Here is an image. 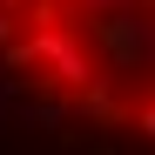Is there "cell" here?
Returning a JSON list of instances; mask_svg holds the SVG:
<instances>
[{"label":"cell","mask_w":155,"mask_h":155,"mask_svg":"<svg viewBox=\"0 0 155 155\" xmlns=\"http://www.w3.org/2000/svg\"><path fill=\"white\" fill-rule=\"evenodd\" d=\"M0 81L61 128L155 148V0H0Z\"/></svg>","instance_id":"6da1fadb"}]
</instances>
